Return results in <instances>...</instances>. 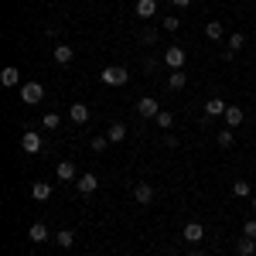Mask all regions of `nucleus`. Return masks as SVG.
<instances>
[{
  "label": "nucleus",
  "mask_w": 256,
  "mask_h": 256,
  "mask_svg": "<svg viewBox=\"0 0 256 256\" xmlns=\"http://www.w3.org/2000/svg\"><path fill=\"white\" fill-rule=\"evenodd\" d=\"M68 120H72L76 126L89 123V106H86V102H72V106H68Z\"/></svg>",
  "instance_id": "6e6552de"
},
{
  "label": "nucleus",
  "mask_w": 256,
  "mask_h": 256,
  "mask_svg": "<svg viewBox=\"0 0 256 256\" xmlns=\"http://www.w3.org/2000/svg\"><path fill=\"white\" fill-rule=\"evenodd\" d=\"M188 256H205V253H202V250H192V253H188Z\"/></svg>",
  "instance_id": "473e14b6"
},
{
  "label": "nucleus",
  "mask_w": 256,
  "mask_h": 256,
  "mask_svg": "<svg viewBox=\"0 0 256 256\" xmlns=\"http://www.w3.org/2000/svg\"><path fill=\"white\" fill-rule=\"evenodd\" d=\"M226 44H229V55H236V52H242V48H246V34H229V38H226Z\"/></svg>",
  "instance_id": "5701e85b"
},
{
  "label": "nucleus",
  "mask_w": 256,
  "mask_h": 256,
  "mask_svg": "<svg viewBox=\"0 0 256 256\" xmlns=\"http://www.w3.org/2000/svg\"><path fill=\"white\" fill-rule=\"evenodd\" d=\"M137 113H140V116H147V120H154V116H158V113H160L158 99H154V96H144V99H140V102H137Z\"/></svg>",
  "instance_id": "0eeeda50"
},
{
  "label": "nucleus",
  "mask_w": 256,
  "mask_h": 256,
  "mask_svg": "<svg viewBox=\"0 0 256 256\" xmlns=\"http://www.w3.org/2000/svg\"><path fill=\"white\" fill-rule=\"evenodd\" d=\"M0 82H4L7 89H10V86H18V82H20V72H18V65H7V68L0 72Z\"/></svg>",
  "instance_id": "f3484780"
},
{
  "label": "nucleus",
  "mask_w": 256,
  "mask_h": 256,
  "mask_svg": "<svg viewBox=\"0 0 256 256\" xmlns=\"http://www.w3.org/2000/svg\"><path fill=\"white\" fill-rule=\"evenodd\" d=\"M232 195H236V198H250V195H253L250 181H236V184H232Z\"/></svg>",
  "instance_id": "a878e982"
},
{
  "label": "nucleus",
  "mask_w": 256,
  "mask_h": 256,
  "mask_svg": "<svg viewBox=\"0 0 256 256\" xmlns=\"http://www.w3.org/2000/svg\"><path fill=\"white\" fill-rule=\"evenodd\" d=\"M137 18H144V20L158 18V0H137Z\"/></svg>",
  "instance_id": "9b49d317"
},
{
  "label": "nucleus",
  "mask_w": 256,
  "mask_h": 256,
  "mask_svg": "<svg viewBox=\"0 0 256 256\" xmlns=\"http://www.w3.org/2000/svg\"><path fill=\"white\" fill-rule=\"evenodd\" d=\"M58 178L62 181H76V164H72V160H62L58 164Z\"/></svg>",
  "instance_id": "b1692460"
},
{
  "label": "nucleus",
  "mask_w": 256,
  "mask_h": 256,
  "mask_svg": "<svg viewBox=\"0 0 256 256\" xmlns=\"http://www.w3.org/2000/svg\"><path fill=\"white\" fill-rule=\"evenodd\" d=\"M44 99V89H41V82H24L20 86V102H28V106H34Z\"/></svg>",
  "instance_id": "f03ea898"
},
{
  "label": "nucleus",
  "mask_w": 256,
  "mask_h": 256,
  "mask_svg": "<svg viewBox=\"0 0 256 256\" xmlns=\"http://www.w3.org/2000/svg\"><path fill=\"white\" fill-rule=\"evenodd\" d=\"M242 236H246V239H256V218H250V222L242 226Z\"/></svg>",
  "instance_id": "c756f323"
},
{
  "label": "nucleus",
  "mask_w": 256,
  "mask_h": 256,
  "mask_svg": "<svg viewBox=\"0 0 256 256\" xmlns=\"http://www.w3.org/2000/svg\"><path fill=\"white\" fill-rule=\"evenodd\" d=\"M216 140H218V147H222V150H229V147L236 144V134H232V126H226V130H218V134H216Z\"/></svg>",
  "instance_id": "412c9836"
},
{
  "label": "nucleus",
  "mask_w": 256,
  "mask_h": 256,
  "mask_svg": "<svg viewBox=\"0 0 256 256\" xmlns=\"http://www.w3.org/2000/svg\"><path fill=\"white\" fill-rule=\"evenodd\" d=\"M55 242H58L62 250H72V246H76V232H72V229H58V232H55Z\"/></svg>",
  "instance_id": "6ab92c4d"
},
{
  "label": "nucleus",
  "mask_w": 256,
  "mask_h": 256,
  "mask_svg": "<svg viewBox=\"0 0 256 256\" xmlns=\"http://www.w3.org/2000/svg\"><path fill=\"white\" fill-rule=\"evenodd\" d=\"M242 120H246L242 106H232V102H229V110H226V126H232V130H236V126L242 123Z\"/></svg>",
  "instance_id": "ddd939ff"
},
{
  "label": "nucleus",
  "mask_w": 256,
  "mask_h": 256,
  "mask_svg": "<svg viewBox=\"0 0 256 256\" xmlns=\"http://www.w3.org/2000/svg\"><path fill=\"white\" fill-rule=\"evenodd\" d=\"M52 55H55L58 65H68V62L76 58V48H72V44H55V52H52Z\"/></svg>",
  "instance_id": "f8f14e48"
},
{
  "label": "nucleus",
  "mask_w": 256,
  "mask_h": 256,
  "mask_svg": "<svg viewBox=\"0 0 256 256\" xmlns=\"http://www.w3.org/2000/svg\"><path fill=\"white\" fill-rule=\"evenodd\" d=\"M28 239H31V242H48V226H44V222H34V226H31V229H28Z\"/></svg>",
  "instance_id": "4468645a"
},
{
  "label": "nucleus",
  "mask_w": 256,
  "mask_h": 256,
  "mask_svg": "<svg viewBox=\"0 0 256 256\" xmlns=\"http://www.w3.org/2000/svg\"><path fill=\"white\" fill-rule=\"evenodd\" d=\"M134 198H137L140 205H150V202H154V184H147V181H140L137 188H134Z\"/></svg>",
  "instance_id": "9d476101"
},
{
  "label": "nucleus",
  "mask_w": 256,
  "mask_h": 256,
  "mask_svg": "<svg viewBox=\"0 0 256 256\" xmlns=\"http://www.w3.org/2000/svg\"><path fill=\"white\" fill-rule=\"evenodd\" d=\"M171 4H174V7H188L192 0H171Z\"/></svg>",
  "instance_id": "2f4dec72"
},
{
  "label": "nucleus",
  "mask_w": 256,
  "mask_h": 256,
  "mask_svg": "<svg viewBox=\"0 0 256 256\" xmlns=\"http://www.w3.org/2000/svg\"><path fill=\"white\" fill-rule=\"evenodd\" d=\"M164 62H168V68H184V48L181 44H171L164 52Z\"/></svg>",
  "instance_id": "20e7f679"
},
{
  "label": "nucleus",
  "mask_w": 256,
  "mask_h": 256,
  "mask_svg": "<svg viewBox=\"0 0 256 256\" xmlns=\"http://www.w3.org/2000/svg\"><path fill=\"white\" fill-rule=\"evenodd\" d=\"M31 195H34V202H48L52 198V184L48 181H34L31 184Z\"/></svg>",
  "instance_id": "dca6fc26"
},
{
  "label": "nucleus",
  "mask_w": 256,
  "mask_h": 256,
  "mask_svg": "<svg viewBox=\"0 0 256 256\" xmlns=\"http://www.w3.org/2000/svg\"><path fill=\"white\" fill-rule=\"evenodd\" d=\"M99 79H102V86H113V89H116V86H126V82H130V72L120 68V65H106Z\"/></svg>",
  "instance_id": "f257e3e1"
},
{
  "label": "nucleus",
  "mask_w": 256,
  "mask_h": 256,
  "mask_svg": "<svg viewBox=\"0 0 256 256\" xmlns=\"http://www.w3.org/2000/svg\"><path fill=\"white\" fill-rule=\"evenodd\" d=\"M184 82H188V76H184V68H171V76H168V86L171 89H184Z\"/></svg>",
  "instance_id": "aec40b11"
},
{
  "label": "nucleus",
  "mask_w": 256,
  "mask_h": 256,
  "mask_svg": "<svg viewBox=\"0 0 256 256\" xmlns=\"http://www.w3.org/2000/svg\"><path fill=\"white\" fill-rule=\"evenodd\" d=\"M140 41H144V44H150V41H158V31H150V28H147V31L140 34Z\"/></svg>",
  "instance_id": "7c9ffc66"
},
{
  "label": "nucleus",
  "mask_w": 256,
  "mask_h": 256,
  "mask_svg": "<svg viewBox=\"0 0 256 256\" xmlns=\"http://www.w3.org/2000/svg\"><path fill=\"white\" fill-rule=\"evenodd\" d=\"M160 28H164V31H178V28H181V20H178L174 14H168V18L160 20Z\"/></svg>",
  "instance_id": "cd10ccee"
},
{
  "label": "nucleus",
  "mask_w": 256,
  "mask_h": 256,
  "mask_svg": "<svg viewBox=\"0 0 256 256\" xmlns=\"http://www.w3.org/2000/svg\"><path fill=\"white\" fill-rule=\"evenodd\" d=\"M226 110H229V102H226V99H218V96H212L208 102H205V116H208V120L226 116Z\"/></svg>",
  "instance_id": "423d86ee"
},
{
  "label": "nucleus",
  "mask_w": 256,
  "mask_h": 256,
  "mask_svg": "<svg viewBox=\"0 0 256 256\" xmlns=\"http://www.w3.org/2000/svg\"><path fill=\"white\" fill-rule=\"evenodd\" d=\"M106 137H110V144H120V140H126V123H110Z\"/></svg>",
  "instance_id": "a211bd4d"
},
{
  "label": "nucleus",
  "mask_w": 256,
  "mask_h": 256,
  "mask_svg": "<svg viewBox=\"0 0 256 256\" xmlns=\"http://www.w3.org/2000/svg\"><path fill=\"white\" fill-rule=\"evenodd\" d=\"M20 150H24V154H38L41 150V134L38 130H24V134H20Z\"/></svg>",
  "instance_id": "7ed1b4c3"
},
{
  "label": "nucleus",
  "mask_w": 256,
  "mask_h": 256,
  "mask_svg": "<svg viewBox=\"0 0 256 256\" xmlns=\"http://www.w3.org/2000/svg\"><path fill=\"white\" fill-rule=\"evenodd\" d=\"M154 120H158V126H160V130H171V126H174V116H171L168 110H160V113H158Z\"/></svg>",
  "instance_id": "bb28decb"
},
{
  "label": "nucleus",
  "mask_w": 256,
  "mask_h": 256,
  "mask_svg": "<svg viewBox=\"0 0 256 256\" xmlns=\"http://www.w3.org/2000/svg\"><path fill=\"white\" fill-rule=\"evenodd\" d=\"M96 188H99V178L96 174H79V178H76V192H79V195H92Z\"/></svg>",
  "instance_id": "39448f33"
},
{
  "label": "nucleus",
  "mask_w": 256,
  "mask_h": 256,
  "mask_svg": "<svg viewBox=\"0 0 256 256\" xmlns=\"http://www.w3.org/2000/svg\"><path fill=\"white\" fill-rule=\"evenodd\" d=\"M202 239H205V226H202V222H188V226H184V242L198 246Z\"/></svg>",
  "instance_id": "1a4fd4ad"
},
{
  "label": "nucleus",
  "mask_w": 256,
  "mask_h": 256,
  "mask_svg": "<svg viewBox=\"0 0 256 256\" xmlns=\"http://www.w3.org/2000/svg\"><path fill=\"white\" fill-rule=\"evenodd\" d=\"M106 147H110V137H102V134H99V137H92V150H96V154H102Z\"/></svg>",
  "instance_id": "c85d7f7f"
},
{
  "label": "nucleus",
  "mask_w": 256,
  "mask_h": 256,
  "mask_svg": "<svg viewBox=\"0 0 256 256\" xmlns=\"http://www.w3.org/2000/svg\"><path fill=\"white\" fill-rule=\"evenodd\" d=\"M236 256H256V239H239L236 242Z\"/></svg>",
  "instance_id": "4be33fe9"
},
{
  "label": "nucleus",
  "mask_w": 256,
  "mask_h": 256,
  "mask_svg": "<svg viewBox=\"0 0 256 256\" xmlns=\"http://www.w3.org/2000/svg\"><path fill=\"white\" fill-rule=\"evenodd\" d=\"M253 212H256V195H253Z\"/></svg>",
  "instance_id": "72a5a7b5"
},
{
  "label": "nucleus",
  "mask_w": 256,
  "mask_h": 256,
  "mask_svg": "<svg viewBox=\"0 0 256 256\" xmlns=\"http://www.w3.org/2000/svg\"><path fill=\"white\" fill-rule=\"evenodd\" d=\"M58 123H62L58 113H44V116H41V126H44V130H58Z\"/></svg>",
  "instance_id": "393cba45"
},
{
  "label": "nucleus",
  "mask_w": 256,
  "mask_h": 256,
  "mask_svg": "<svg viewBox=\"0 0 256 256\" xmlns=\"http://www.w3.org/2000/svg\"><path fill=\"white\" fill-rule=\"evenodd\" d=\"M205 38H208V41H222V38H226L222 20H208V24H205Z\"/></svg>",
  "instance_id": "2eb2a0df"
}]
</instances>
